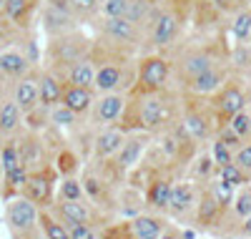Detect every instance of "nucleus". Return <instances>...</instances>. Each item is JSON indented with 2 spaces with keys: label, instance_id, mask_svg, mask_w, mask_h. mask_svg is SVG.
Masks as SVG:
<instances>
[{
  "label": "nucleus",
  "instance_id": "f257e3e1",
  "mask_svg": "<svg viewBox=\"0 0 251 239\" xmlns=\"http://www.w3.org/2000/svg\"><path fill=\"white\" fill-rule=\"evenodd\" d=\"M178 116H181V93H174L171 89L128 93L121 126L126 131H146L156 136L169 126L178 123Z\"/></svg>",
  "mask_w": 251,
  "mask_h": 239
},
{
  "label": "nucleus",
  "instance_id": "f03ea898",
  "mask_svg": "<svg viewBox=\"0 0 251 239\" xmlns=\"http://www.w3.org/2000/svg\"><path fill=\"white\" fill-rule=\"evenodd\" d=\"M91 48H93V38L80 33L78 28L63 35H53L48 38V46H46V68L66 73L78 58L88 56Z\"/></svg>",
  "mask_w": 251,
  "mask_h": 239
},
{
  "label": "nucleus",
  "instance_id": "7ed1b4c3",
  "mask_svg": "<svg viewBox=\"0 0 251 239\" xmlns=\"http://www.w3.org/2000/svg\"><path fill=\"white\" fill-rule=\"evenodd\" d=\"M178 123L183 126V131L196 144H208L216 134V121H214V114H211V106H208V98H203V96L181 93Z\"/></svg>",
  "mask_w": 251,
  "mask_h": 239
},
{
  "label": "nucleus",
  "instance_id": "20e7f679",
  "mask_svg": "<svg viewBox=\"0 0 251 239\" xmlns=\"http://www.w3.org/2000/svg\"><path fill=\"white\" fill-rule=\"evenodd\" d=\"M183 28V13L176 5H158L143 35V51H166L178 40Z\"/></svg>",
  "mask_w": 251,
  "mask_h": 239
},
{
  "label": "nucleus",
  "instance_id": "39448f33",
  "mask_svg": "<svg viewBox=\"0 0 251 239\" xmlns=\"http://www.w3.org/2000/svg\"><path fill=\"white\" fill-rule=\"evenodd\" d=\"M5 224L10 239H46L40 229V207H35L23 194L5 199Z\"/></svg>",
  "mask_w": 251,
  "mask_h": 239
},
{
  "label": "nucleus",
  "instance_id": "423d86ee",
  "mask_svg": "<svg viewBox=\"0 0 251 239\" xmlns=\"http://www.w3.org/2000/svg\"><path fill=\"white\" fill-rule=\"evenodd\" d=\"M96 20V30H98V40L108 43L111 48H118L123 53L136 56L143 48V30L131 23L128 18H93Z\"/></svg>",
  "mask_w": 251,
  "mask_h": 239
},
{
  "label": "nucleus",
  "instance_id": "0eeeda50",
  "mask_svg": "<svg viewBox=\"0 0 251 239\" xmlns=\"http://www.w3.org/2000/svg\"><path fill=\"white\" fill-rule=\"evenodd\" d=\"M171 81V60L158 51H146L136 60V83L128 93H149L169 89Z\"/></svg>",
  "mask_w": 251,
  "mask_h": 239
},
{
  "label": "nucleus",
  "instance_id": "6e6552de",
  "mask_svg": "<svg viewBox=\"0 0 251 239\" xmlns=\"http://www.w3.org/2000/svg\"><path fill=\"white\" fill-rule=\"evenodd\" d=\"M58 169L53 164H40L35 169L28 171V179L23 184V189H20V194H23L25 199H30L35 207L46 209L53 204L55 199V189H58Z\"/></svg>",
  "mask_w": 251,
  "mask_h": 239
},
{
  "label": "nucleus",
  "instance_id": "1a4fd4ad",
  "mask_svg": "<svg viewBox=\"0 0 251 239\" xmlns=\"http://www.w3.org/2000/svg\"><path fill=\"white\" fill-rule=\"evenodd\" d=\"M208 106H211V114H214V121H216V128L224 126L231 116H236L239 111L249 106V98H246V91L239 78H226V83L221 89L208 96Z\"/></svg>",
  "mask_w": 251,
  "mask_h": 239
},
{
  "label": "nucleus",
  "instance_id": "9d476101",
  "mask_svg": "<svg viewBox=\"0 0 251 239\" xmlns=\"http://www.w3.org/2000/svg\"><path fill=\"white\" fill-rule=\"evenodd\" d=\"M176 179H178V177H174L171 169L153 166L151 179L146 181V186H143L146 209L169 216V199H171V189H174V181H176Z\"/></svg>",
  "mask_w": 251,
  "mask_h": 239
},
{
  "label": "nucleus",
  "instance_id": "9b49d317",
  "mask_svg": "<svg viewBox=\"0 0 251 239\" xmlns=\"http://www.w3.org/2000/svg\"><path fill=\"white\" fill-rule=\"evenodd\" d=\"M40 23H43V30L48 33V38H53V35L75 30L78 23H83V20L68 5V0H46L40 5Z\"/></svg>",
  "mask_w": 251,
  "mask_h": 239
},
{
  "label": "nucleus",
  "instance_id": "f8f14e48",
  "mask_svg": "<svg viewBox=\"0 0 251 239\" xmlns=\"http://www.w3.org/2000/svg\"><path fill=\"white\" fill-rule=\"evenodd\" d=\"M199 181L194 179H176L171 189V199H169V219L176 224H186L188 219L194 222V209L199 199Z\"/></svg>",
  "mask_w": 251,
  "mask_h": 239
},
{
  "label": "nucleus",
  "instance_id": "ddd939ff",
  "mask_svg": "<svg viewBox=\"0 0 251 239\" xmlns=\"http://www.w3.org/2000/svg\"><path fill=\"white\" fill-rule=\"evenodd\" d=\"M63 224H93L98 229H103V211H98L88 199H78V202H68V199H53V204L48 207Z\"/></svg>",
  "mask_w": 251,
  "mask_h": 239
},
{
  "label": "nucleus",
  "instance_id": "4468645a",
  "mask_svg": "<svg viewBox=\"0 0 251 239\" xmlns=\"http://www.w3.org/2000/svg\"><path fill=\"white\" fill-rule=\"evenodd\" d=\"M216 63H221V58H219V53L214 48H191V51H186L178 58L176 66L171 63V76H176L178 83L183 86V83H188L191 78L201 76L203 71L214 68Z\"/></svg>",
  "mask_w": 251,
  "mask_h": 239
},
{
  "label": "nucleus",
  "instance_id": "2eb2a0df",
  "mask_svg": "<svg viewBox=\"0 0 251 239\" xmlns=\"http://www.w3.org/2000/svg\"><path fill=\"white\" fill-rule=\"evenodd\" d=\"M126 101H128V93H121V91H113V93H96L93 108H91V114H88L91 126H93V128H103V126L121 123L123 111H126Z\"/></svg>",
  "mask_w": 251,
  "mask_h": 239
},
{
  "label": "nucleus",
  "instance_id": "dca6fc26",
  "mask_svg": "<svg viewBox=\"0 0 251 239\" xmlns=\"http://www.w3.org/2000/svg\"><path fill=\"white\" fill-rule=\"evenodd\" d=\"M153 134H146V131H128V136H126L123 146L118 149V154L111 159L113 166L123 174V177H128V174L143 161V154L146 149H149Z\"/></svg>",
  "mask_w": 251,
  "mask_h": 239
},
{
  "label": "nucleus",
  "instance_id": "f3484780",
  "mask_svg": "<svg viewBox=\"0 0 251 239\" xmlns=\"http://www.w3.org/2000/svg\"><path fill=\"white\" fill-rule=\"evenodd\" d=\"M43 0H5L3 10H0V20L5 26H10L13 30L25 33L33 23L35 13L40 10Z\"/></svg>",
  "mask_w": 251,
  "mask_h": 239
},
{
  "label": "nucleus",
  "instance_id": "a211bd4d",
  "mask_svg": "<svg viewBox=\"0 0 251 239\" xmlns=\"http://www.w3.org/2000/svg\"><path fill=\"white\" fill-rule=\"evenodd\" d=\"M221 219H224V211H221L219 202L214 199V194H211V189H208V184H201L199 186L196 209H194V224H199L206 232H216L221 227Z\"/></svg>",
  "mask_w": 251,
  "mask_h": 239
},
{
  "label": "nucleus",
  "instance_id": "6ab92c4d",
  "mask_svg": "<svg viewBox=\"0 0 251 239\" xmlns=\"http://www.w3.org/2000/svg\"><path fill=\"white\" fill-rule=\"evenodd\" d=\"M249 214H251V181L236 189V194H234V202H231V207H228V211L224 214L221 227L216 229V234H221V237H228V239H231L234 229H236V227L246 219Z\"/></svg>",
  "mask_w": 251,
  "mask_h": 239
},
{
  "label": "nucleus",
  "instance_id": "aec40b11",
  "mask_svg": "<svg viewBox=\"0 0 251 239\" xmlns=\"http://www.w3.org/2000/svg\"><path fill=\"white\" fill-rule=\"evenodd\" d=\"M38 81H40V68H33V71H28L23 78L13 81V86H10V96H13V101L18 103L20 111H23V116L33 114L35 108L40 106V98H38Z\"/></svg>",
  "mask_w": 251,
  "mask_h": 239
},
{
  "label": "nucleus",
  "instance_id": "412c9836",
  "mask_svg": "<svg viewBox=\"0 0 251 239\" xmlns=\"http://www.w3.org/2000/svg\"><path fill=\"white\" fill-rule=\"evenodd\" d=\"M33 68H35V60L20 46H3L0 48V76L5 81L13 83L18 78H23Z\"/></svg>",
  "mask_w": 251,
  "mask_h": 239
},
{
  "label": "nucleus",
  "instance_id": "4be33fe9",
  "mask_svg": "<svg viewBox=\"0 0 251 239\" xmlns=\"http://www.w3.org/2000/svg\"><path fill=\"white\" fill-rule=\"evenodd\" d=\"M226 78H228V68L224 66V63H216L214 68H208V71H203L201 76H196V78H191L188 83H183V86H181V93L208 98V96H214L221 86L226 83Z\"/></svg>",
  "mask_w": 251,
  "mask_h": 239
},
{
  "label": "nucleus",
  "instance_id": "5701e85b",
  "mask_svg": "<svg viewBox=\"0 0 251 239\" xmlns=\"http://www.w3.org/2000/svg\"><path fill=\"white\" fill-rule=\"evenodd\" d=\"M128 131L121 126V123H113V126H103V128H96V136H93V146H91V154L93 159H113L118 154V149L123 146Z\"/></svg>",
  "mask_w": 251,
  "mask_h": 239
},
{
  "label": "nucleus",
  "instance_id": "b1692460",
  "mask_svg": "<svg viewBox=\"0 0 251 239\" xmlns=\"http://www.w3.org/2000/svg\"><path fill=\"white\" fill-rule=\"evenodd\" d=\"M66 89V76L53 71V68H40V81H38V98L43 108H53L63 98Z\"/></svg>",
  "mask_w": 251,
  "mask_h": 239
},
{
  "label": "nucleus",
  "instance_id": "393cba45",
  "mask_svg": "<svg viewBox=\"0 0 251 239\" xmlns=\"http://www.w3.org/2000/svg\"><path fill=\"white\" fill-rule=\"evenodd\" d=\"M133 234L138 239H158L163 234V229L169 227V216L166 214H156V211H141L136 216H131L128 219Z\"/></svg>",
  "mask_w": 251,
  "mask_h": 239
},
{
  "label": "nucleus",
  "instance_id": "a878e982",
  "mask_svg": "<svg viewBox=\"0 0 251 239\" xmlns=\"http://www.w3.org/2000/svg\"><path fill=\"white\" fill-rule=\"evenodd\" d=\"M93 101H96V91L93 89H83V86H73V83H66L63 89V98L60 103L73 111L78 119H86L93 108Z\"/></svg>",
  "mask_w": 251,
  "mask_h": 239
},
{
  "label": "nucleus",
  "instance_id": "bb28decb",
  "mask_svg": "<svg viewBox=\"0 0 251 239\" xmlns=\"http://www.w3.org/2000/svg\"><path fill=\"white\" fill-rule=\"evenodd\" d=\"M23 111L18 108V103L13 101V96H3L0 98V136L3 139H10V136H18L23 131Z\"/></svg>",
  "mask_w": 251,
  "mask_h": 239
},
{
  "label": "nucleus",
  "instance_id": "cd10ccee",
  "mask_svg": "<svg viewBox=\"0 0 251 239\" xmlns=\"http://www.w3.org/2000/svg\"><path fill=\"white\" fill-rule=\"evenodd\" d=\"M63 76H66V83L83 86V89H93V83H96V60H93V56L88 53V56L78 58Z\"/></svg>",
  "mask_w": 251,
  "mask_h": 239
},
{
  "label": "nucleus",
  "instance_id": "c85d7f7f",
  "mask_svg": "<svg viewBox=\"0 0 251 239\" xmlns=\"http://www.w3.org/2000/svg\"><path fill=\"white\" fill-rule=\"evenodd\" d=\"M228 35L234 46H249L251 43V8H241L228 20Z\"/></svg>",
  "mask_w": 251,
  "mask_h": 239
},
{
  "label": "nucleus",
  "instance_id": "c756f323",
  "mask_svg": "<svg viewBox=\"0 0 251 239\" xmlns=\"http://www.w3.org/2000/svg\"><path fill=\"white\" fill-rule=\"evenodd\" d=\"M55 199H68V202H78L86 199V191H83V184L75 174H66V177L58 179V189H55Z\"/></svg>",
  "mask_w": 251,
  "mask_h": 239
},
{
  "label": "nucleus",
  "instance_id": "7c9ffc66",
  "mask_svg": "<svg viewBox=\"0 0 251 239\" xmlns=\"http://www.w3.org/2000/svg\"><path fill=\"white\" fill-rule=\"evenodd\" d=\"M214 174H216V164H214L211 154H208V149H203L199 156L191 159V179L199 184H206Z\"/></svg>",
  "mask_w": 251,
  "mask_h": 239
},
{
  "label": "nucleus",
  "instance_id": "2f4dec72",
  "mask_svg": "<svg viewBox=\"0 0 251 239\" xmlns=\"http://www.w3.org/2000/svg\"><path fill=\"white\" fill-rule=\"evenodd\" d=\"M40 229H43V237L46 239H71L66 224H63L48 207L40 209Z\"/></svg>",
  "mask_w": 251,
  "mask_h": 239
},
{
  "label": "nucleus",
  "instance_id": "473e14b6",
  "mask_svg": "<svg viewBox=\"0 0 251 239\" xmlns=\"http://www.w3.org/2000/svg\"><path fill=\"white\" fill-rule=\"evenodd\" d=\"M214 177H219V179L226 181V184H231L234 189H239V186H244V184L251 181L234 161H231V164H224V166H216V174H214Z\"/></svg>",
  "mask_w": 251,
  "mask_h": 239
},
{
  "label": "nucleus",
  "instance_id": "72a5a7b5",
  "mask_svg": "<svg viewBox=\"0 0 251 239\" xmlns=\"http://www.w3.org/2000/svg\"><path fill=\"white\" fill-rule=\"evenodd\" d=\"M78 123V116L73 111H68L63 103L48 108V126H55V128H71Z\"/></svg>",
  "mask_w": 251,
  "mask_h": 239
},
{
  "label": "nucleus",
  "instance_id": "f704fd0d",
  "mask_svg": "<svg viewBox=\"0 0 251 239\" xmlns=\"http://www.w3.org/2000/svg\"><path fill=\"white\" fill-rule=\"evenodd\" d=\"M131 0H100L98 5V18H123L128 13Z\"/></svg>",
  "mask_w": 251,
  "mask_h": 239
},
{
  "label": "nucleus",
  "instance_id": "c9c22d12",
  "mask_svg": "<svg viewBox=\"0 0 251 239\" xmlns=\"http://www.w3.org/2000/svg\"><path fill=\"white\" fill-rule=\"evenodd\" d=\"M226 123L231 126L234 131H236V134H239V136L246 141V139L251 136V111H249V106L244 108V111H239L236 116H231V119H228Z\"/></svg>",
  "mask_w": 251,
  "mask_h": 239
},
{
  "label": "nucleus",
  "instance_id": "e433bc0d",
  "mask_svg": "<svg viewBox=\"0 0 251 239\" xmlns=\"http://www.w3.org/2000/svg\"><path fill=\"white\" fill-rule=\"evenodd\" d=\"M208 154H211V159H214L216 166H224V164H231L234 161V151L228 149L226 144H221L219 139L208 141Z\"/></svg>",
  "mask_w": 251,
  "mask_h": 239
},
{
  "label": "nucleus",
  "instance_id": "4c0bfd02",
  "mask_svg": "<svg viewBox=\"0 0 251 239\" xmlns=\"http://www.w3.org/2000/svg\"><path fill=\"white\" fill-rule=\"evenodd\" d=\"M214 139H219L221 144H226L228 149L234 151V154H236V149H239V146L244 144V139H241V136H239V134H236L234 128L228 126V123H224V126H219V128H216V134H214Z\"/></svg>",
  "mask_w": 251,
  "mask_h": 239
},
{
  "label": "nucleus",
  "instance_id": "58836bf2",
  "mask_svg": "<svg viewBox=\"0 0 251 239\" xmlns=\"http://www.w3.org/2000/svg\"><path fill=\"white\" fill-rule=\"evenodd\" d=\"M234 164L246 174V177L251 179V136L236 149V154H234Z\"/></svg>",
  "mask_w": 251,
  "mask_h": 239
},
{
  "label": "nucleus",
  "instance_id": "ea45409f",
  "mask_svg": "<svg viewBox=\"0 0 251 239\" xmlns=\"http://www.w3.org/2000/svg\"><path fill=\"white\" fill-rule=\"evenodd\" d=\"M71 239H100V229L93 224H66Z\"/></svg>",
  "mask_w": 251,
  "mask_h": 239
},
{
  "label": "nucleus",
  "instance_id": "a19ab883",
  "mask_svg": "<svg viewBox=\"0 0 251 239\" xmlns=\"http://www.w3.org/2000/svg\"><path fill=\"white\" fill-rule=\"evenodd\" d=\"M58 166V174H60V177H66V174H75L78 171V156L73 154V151L71 149H66V151H63V154L58 156V161H55Z\"/></svg>",
  "mask_w": 251,
  "mask_h": 239
},
{
  "label": "nucleus",
  "instance_id": "79ce46f5",
  "mask_svg": "<svg viewBox=\"0 0 251 239\" xmlns=\"http://www.w3.org/2000/svg\"><path fill=\"white\" fill-rule=\"evenodd\" d=\"M231 239H251V214L246 216V219H244L236 229H234Z\"/></svg>",
  "mask_w": 251,
  "mask_h": 239
},
{
  "label": "nucleus",
  "instance_id": "37998d69",
  "mask_svg": "<svg viewBox=\"0 0 251 239\" xmlns=\"http://www.w3.org/2000/svg\"><path fill=\"white\" fill-rule=\"evenodd\" d=\"M158 239H183V229L176 227V224H169V227L163 229V234H161Z\"/></svg>",
  "mask_w": 251,
  "mask_h": 239
},
{
  "label": "nucleus",
  "instance_id": "c03bdc74",
  "mask_svg": "<svg viewBox=\"0 0 251 239\" xmlns=\"http://www.w3.org/2000/svg\"><path fill=\"white\" fill-rule=\"evenodd\" d=\"M3 5H5V0H0V10H3Z\"/></svg>",
  "mask_w": 251,
  "mask_h": 239
}]
</instances>
